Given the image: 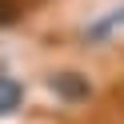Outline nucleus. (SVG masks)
Segmentation results:
<instances>
[{"label":"nucleus","instance_id":"1","mask_svg":"<svg viewBox=\"0 0 124 124\" xmlns=\"http://www.w3.org/2000/svg\"><path fill=\"white\" fill-rule=\"evenodd\" d=\"M52 92H60L64 100H84L88 96V80L76 72H60V76H52Z\"/></svg>","mask_w":124,"mask_h":124},{"label":"nucleus","instance_id":"2","mask_svg":"<svg viewBox=\"0 0 124 124\" xmlns=\"http://www.w3.org/2000/svg\"><path fill=\"white\" fill-rule=\"evenodd\" d=\"M20 100H24V84L12 80V76H0V116H8L20 108Z\"/></svg>","mask_w":124,"mask_h":124},{"label":"nucleus","instance_id":"3","mask_svg":"<svg viewBox=\"0 0 124 124\" xmlns=\"http://www.w3.org/2000/svg\"><path fill=\"white\" fill-rule=\"evenodd\" d=\"M16 20H20V4H16V0H0V28L16 24Z\"/></svg>","mask_w":124,"mask_h":124}]
</instances>
